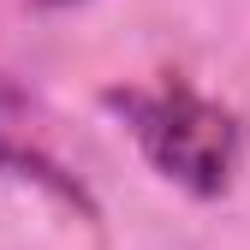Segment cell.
Segmentation results:
<instances>
[{"label": "cell", "instance_id": "1", "mask_svg": "<svg viewBox=\"0 0 250 250\" xmlns=\"http://www.w3.org/2000/svg\"><path fill=\"white\" fill-rule=\"evenodd\" d=\"M107 102L137 131L143 155L173 185H185L191 197H221L227 185H232L244 131H238V119L221 102L197 96V89L179 83V78L161 83V89H113Z\"/></svg>", "mask_w": 250, "mask_h": 250}, {"label": "cell", "instance_id": "2", "mask_svg": "<svg viewBox=\"0 0 250 250\" xmlns=\"http://www.w3.org/2000/svg\"><path fill=\"white\" fill-rule=\"evenodd\" d=\"M0 173H6V179H24V185H42V191H54L60 203L96 214L83 179L66 173V161L48 149V131H42L36 102H30L12 78H0Z\"/></svg>", "mask_w": 250, "mask_h": 250}, {"label": "cell", "instance_id": "3", "mask_svg": "<svg viewBox=\"0 0 250 250\" xmlns=\"http://www.w3.org/2000/svg\"><path fill=\"white\" fill-rule=\"evenodd\" d=\"M54 6H66V0H54Z\"/></svg>", "mask_w": 250, "mask_h": 250}]
</instances>
